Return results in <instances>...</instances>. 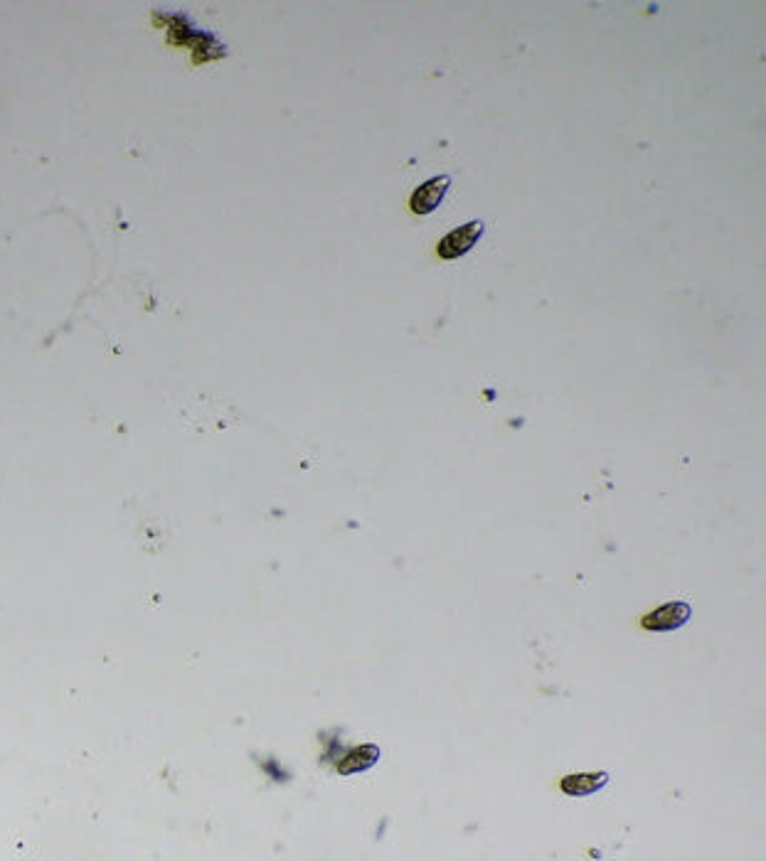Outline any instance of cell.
<instances>
[{"instance_id": "obj_3", "label": "cell", "mask_w": 766, "mask_h": 861, "mask_svg": "<svg viewBox=\"0 0 766 861\" xmlns=\"http://www.w3.org/2000/svg\"><path fill=\"white\" fill-rule=\"evenodd\" d=\"M688 621H690V605L675 601L665 603L661 608H655L651 615H645L644 628L651 632H668V630H678Z\"/></svg>"}, {"instance_id": "obj_5", "label": "cell", "mask_w": 766, "mask_h": 861, "mask_svg": "<svg viewBox=\"0 0 766 861\" xmlns=\"http://www.w3.org/2000/svg\"><path fill=\"white\" fill-rule=\"evenodd\" d=\"M377 749L374 746H363V749H357L350 758H346V763H340V773H356V770H365L373 766L374 760H377Z\"/></svg>"}, {"instance_id": "obj_2", "label": "cell", "mask_w": 766, "mask_h": 861, "mask_svg": "<svg viewBox=\"0 0 766 861\" xmlns=\"http://www.w3.org/2000/svg\"><path fill=\"white\" fill-rule=\"evenodd\" d=\"M451 175H437L427 180V183H421L410 197V210L414 214H431L441 202H444V197L449 193L451 187Z\"/></svg>"}, {"instance_id": "obj_1", "label": "cell", "mask_w": 766, "mask_h": 861, "mask_svg": "<svg viewBox=\"0 0 766 861\" xmlns=\"http://www.w3.org/2000/svg\"><path fill=\"white\" fill-rule=\"evenodd\" d=\"M483 232H486V224L481 222V220H473V222L456 227L454 232L446 234V237L437 244V254H439V259H446V261L461 259L464 254H468V251L476 247L478 241H481V237H483Z\"/></svg>"}, {"instance_id": "obj_4", "label": "cell", "mask_w": 766, "mask_h": 861, "mask_svg": "<svg viewBox=\"0 0 766 861\" xmlns=\"http://www.w3.org/2000/svg\"><path fill=\"white\" fill-rule=\"evenodd\" d=\"M608 776L607 773H589V776H570V778L562 780V790L567 793V795L581 797V795H591V793H597L599 787L607 785Z\"/></svg>"}]
</instances>
